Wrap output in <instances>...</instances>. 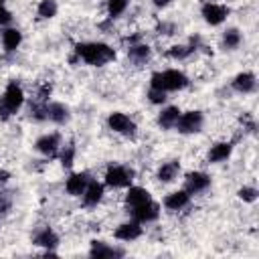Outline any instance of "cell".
Wrapping results in <instances>:
<instances>
[{
	"mask_svg": "<svg viewBox=\"0 0 259 259\" xmlns=\"http://www.w3.org/2000/svg\"><path fill=\"white\" fill-rule=\"evenodd\" d=\"M12 20V14L4 8V6H0V26H4V24H8Z\"/></svg>",
	"mask_w": 259,
	"mask_h": 259,
	"instance_id": "cell-32",
	"label": "cell"
},
{
	"mask_svg": "<svg viewBox=\"0 0 259 259\" xmlns=\"http://www.w3.org/2000/svg\"><path fill=\"white\" fill-rule=\"evenodd\" d=\"M194 49L192 47H184V45H174V47H170V51L166 53L170 59H186L190 53H192Z\"/></svg>",
	"mask_w": 259,
	"mask_h": 259,
	"instance_id": "cell-27",
	"label": "cell"
},
{
	"mask_svg": "<svg viewBox=\"0 0 259 259\" xmlns=\"http://www.w3.org/2000/svg\"><path fill=\"white\" fill-rule=\"evenodd\" d=\"M107 125H109L113 132L123 134V136H134V134H136V123H134L125 113H121V111H113V113H109V117H107Z\"/></svg>",
	"mask_w": 259,
	"mask_h": 259,
	"instance_id": "cell-6",
	"label": "cell"
},
{
	"mask_svg": "<svg viewBox=\"0 0 259 259\" xmlns=\"http://www.w3.org/2000/svg\"><path fill=\"white\" fill-rule=\"evenodd\" d=\"M148 200H152V198H150V192L146 188H142V186H130L127 196H125V204H127L130 210L136 208V206H140V204H144V202H148Z\"/></svg>",
	"mask_w": 259,
	"mask_h": 259,
	"instance_id": "cell-14",
	"label": "cell"
},
{
	"mask_svg": "<svg viewBox=\"0 0 259 259\" xmlns=\"http://www.w3.org/2000/svg\"><path fill=\"white\" fill-rule=\"evenodd\" d=\"M34 146H36V150H38L40 154H45V156H55V154L59 152L61 140H59L57 134H47V136H40Z\"/></svg>",
	"mask_w": 259,
	"mask_h": 259,
	"instance_id": "cell-11",
	"label": "cell"
},
{
	"mask_svg": "<svg viewBox=\"0 0 259 259\" xmlns=\"http://www.w3.org/2000/svg\"><path fill=\"white\" fill-rule=\"evenodd\" d=\"M2 4H4V0H0V6H2Z\"/></svg>",
	"mask_w": 259,
	"mask_h": 259,
	"instance_id": "cell-35",
	"label": "cell"
},
{
	"mask_svg": "<svg viewBox=\"0 0 259 259\" xmlns=\"http://www.w3.org/2000/svg\"><path fill=\"white\" fill-rule=\"evenodd\" d=\"M36 12L40 18H53L57 14V2L55 0H40Z\"/></svg>",
	"mask_w": 259,
	"mask_h": 259,
	"instance_id": "cell-25",
	"label": "cell"
},
{
	"mask_svg": "<svg viewBox=\"0 0 259 259\" xmlns=\"http://www.w3.org/2000/svg\"><path fill=\"white\" fill-rule=\"evenodd\" d=\"M8 176H10V174H8L6 170H0V184H4V182L8 180Z\"/></svg>",
	"mask_w": 259,
	"mask_h": 259,
	"instance_id": "cell-34",
	"label": "cell"
},
{
	"mask_svg": "<svg viewBox=\"0 0 259 259\" xmlns=\"http://www.w3.org/2000/svg\"><path fill=\"white\" fill-rule=\"evenodd\" d=\"M24 103V93L22 87L18 83H8L2 99H0V119H8L10 115H14Z\"/></svg>",
	"mask_w": 259,
	"mask_h": 259,
	"instance_id": "cell-3",
	"label": "cell"
},
{
	"mask_svg": "<svg viewBox=\"0 0 259 259\" xmlns=\"http://www.w3.org/2000/svg\"><path fill=\"white\" fill-rule=\"evenodd\" d=\"M239 198L241 200H245V202H255L257 200V190L253 188V186H243V188H239Z\"/></svg>",
	"mask_w": 259,
	"mask_h": 259,
	"instance_id": "cell-29",
	"label": "cell"
},
{
	"mask_svg": "<svg viewBox=\"0 0 259 259\" xmlns=\"http://www.w3.org/2000/svg\"><path fill=\"white\" fill-rule=\"evenodd\" d=\"M47 119L55 123H65L69 119V107L65 103H47Z\"/></svg>",
	"mask_w": 259,
	"mask_h": 259,
	"instance_id": "cell-18",
	"label": "cell"
},
{
	"mask_svg": "<svg viewBox=\"0 0 259 259\" xmlns=\"http://www.w3.org/2000/svg\"><path fill=\"white\" fill-rule=\"evenodd\" d=\"M132 180H134V170H130L125 166H109L105 172V184L113 186V188L130 186Z\"/></svg>",
	"mask_w": 259,
	"mask_h": 259,
	"instance_id": "cell-4",
	"label": "cell"
},
{
	"mask_svg": "<svg viewBox=\"0 0 259 259\" xmlns=\"http://www.w3.org/2000/svg\"><path fill=\"white\" fill-rule=\"evenodd\" d=\"M178 117H180V109H178V107H174V105H172V107H166V109H162V113L158 115V125L164 127V130H170V127L176 125Z\"/></svg>",
	"mask_w": 259,
	"mask_h": 259,
	"instance_id": "cell-20",
	"label": "cell"
},
{
	"mask_svg": "<svg viewBox=\"0 0 259 259\" xmlns=\"http://www.w3.org/2000/svg\"><path fill=\"white\" fill-rule=\"evenodd\" d=\"M231 150L233 146L229 142H221V144H214L208 152V160L210 162H225L229 156H231Z\"/></svg>",
	"mask_w": 259,
	"mask_h": 259,
	"instance_id": "cell-22",
	"label": "cell"
},
{
	"mask_svg": "<svg viewBox=\"0 0 259 259\" xmlns=\"http://www.w3.org/2000/svg\"><path fill=\"white\" fill-rule=\"evenodd\" d=\"M233 89L239 91V93H251L255 89V75L245 71V73H239L235 79H233Z\"/></svg>",
	"mask_w": 259,
	"mask_h": 259,
	"instance_id": "cell-17",
	"label": "cell"
},
{
	"mask_svg": "<svg viewBox=\"0 0 259 259\" xmlns=\"http://www.w3.org/2000/svg\"><path fill=\"white\" fill-rule=\"evenodd\" d=\"M132 214H134V219L138 223H152V221H156L160 217V206L154 200H148V202L132 208Z\"/></svg>",
	"mask_w": 259,
	"mask_h": 259,
	"instance_id": "cell-7",
	"label": "cell"
},
{
	"mask_svg": "<svg viewBox=\"0 0 259 259\" xmlns=\"http://www.w3.org/2000/svg\"><path fill=\"white\" fill-rule=\"evenodd\" d=\"M115 239H119V241H136L140 235H142V227H140V223L138 221H134V223H123V225H119L117 229H115Z\"/></svg>",
	"mask_w": 259,
	"mask_h": 259,
	"instance_id": "cell-13",
	"label": "cell"
},
{
	"mask_svg": "<svg viewBox=\"0 0 259 259\" xmlns=\"http://www.w3.org/2000/svg\"><path fill=\"white\" fill-rule=\"evenodd\" d=\"M73 158H75V148L73 146H65V150L61 152V164L65 168H69L73 164Z\"/></svg>",
	"mask_w": 259,
	"mask_h": 259,
	"instance_id": "cell-30",
	"label": "cell"
},
{
	"mask_svg": "<svg viewBox=\"0 0 259 259\" xmlns=\"http://www.w3.org/2000/svg\"><path fill=\"white\" fill-rule=\"evenodd\" d=\"M180 134H196L202 127V113L200 111H186L180 113L176 125H174Z\"/></svg>",
	"mask_w": 259,
	"mask_h": 259,
	"instance_id": "cell-5",
	"label": "cell"
},
{
	"mask_svg": "<svg viewBox=\"0 0 259 259\" xmlns=\"http://www.w3.org/2000/svg\"><path fill=\"white\" fill-rule=\"evenodd\" d=\"M89 255L91 257H97V259H101V257H121L123 251L121 249H115V247H109L103 241H93L91 243V249H89Z\"/></svg>",
	"mask_w": 259,
	"mask_h": 259,
	"instance_id": "cell-16",
	"label": "cell"
},
{
	"mask_svg": "<svg viewBox=\"0 0 259 259\" xmlns=\"http://www.w3.org/2000/svg\"><path fill=\"white\" fill-rule=\"evenodd\" d=\"M75 53L79 59H83L87 65H105L115 59V51L103 42H81L75 47Z\"/></svg>",
	"mask_w": 259,
	"mask_h": 259,
	"instance_id": "cell-1",
	"label": "cell"
},
{
	"mask_svg": "<svg viewBox=\"0 0 259 259\" xmlns=\"http://www.w3.org/2000/svg\"><path fill=\"white\" fill-rule=\"evenodd\" d=\"M223 45L227 49H237L241 45V32L237 28H229L225 34H223Z\"/></svg>",
	"mask_w": 259,
	"mask_h": 259,
	"instance_id": "cell-26",
	"label": "cell"
},
{
	"mask_svg": "<svg viewBox=\"0 0 259 259\" xmlns=\"http://www.w3.org/2000/svg\"><path fill=\"white\" fill-rule=\"evenodd\" d=\"M210 184V178L204 174V172H190L186 176V184H184V190L188 194H196V192H202L206 190Z\"/></svg>",
	"mask_w": 259,
	"mask_h": 259,
	"instance_id": "cell-9",
	"label": "cell"
},
{
	"mask_svg": "<svg viewBox=\"0 0 259 259\" xmlns=\"http://www.w3.org/2000/svg\"><path fill=\"white\" fill-rule=\"evenodd\" d=\"M188 85V77L182 71L168 69V71H158L150 77V87L162 89V91H178Z\"/></svg>",
	"mask_w": 259,
	"mask_h": 259,
	"instance_id": "cell-2",
	"label": "cell"
},
{
	"mask_svg": "<svg viewBox=\"0 0 259 259\" xmlns=\"http://www.w3.org/2000/svg\"><path fill=\"white\" fill-rule=\"evenodd\" d=\"M130 59L134 63H146L150 59V47L148 45H130V51H127Z\"/></svg>",
	"mask_w": 259,
	"mask_h": 259,
	"instance_id": "cell-24",
	"label": "cell"
},
{
	"mask_svg": "<svg viewBox=\"0 0 259 259\" xmlns=\"http://www.w3.org/2000/svg\"><path fill=\"white\" fill-rule=\"evenodd\" d=\"M148 97H150V101H152V103H164V101H166V91L150 87V91H148Z\"/></svg>",
	"mask_w": 259,
	"mask_h": 259,
	"instance_id": "cell-31",
	"label": "cell"
},
{
	"mask_svg": "<svg viewBox=\"0 0 259 259\" xmlns=\"http://www.w3.org/2000/svg\"><path fill=\"white\" fill-rule=\"evenodd\" d=\"M227 14H229V8L223 6V4L206 2V4L202 6V16H204V20H206L208 24H212V26L221 24V22L227 18Z\"/></svg>",
	"mask_w": 259,
	"mask_h": 259,
	"instance_id": "cell-8",
	"label": "cell"
},
{
	"mask_svg": "<svg viewBox=\"0 0 259 259\" xmlns=\"http://www.w3.org/2000/svg\"><path fill=\"white\" fill-rule=\"evenodd\" d=\"M81 196H83V204L85 206H97V202L103 198V184L89 178V182H87V186H85Z\"/></svg>",
	"mask_w": 259,
	"mask_h": 259,
	"instance_id": "cell-10",
	"label": "cell"
},
{
	"mask_svg": "<svg viewBox=\"0 0 259 259\" xmlns=\"http://www.w3.org/2000/svg\"><path fill=\"white\" fill-rule=\"evenodd\" d=\"M125 8H127V0H109V2H107V12H109L111 18L119 16Z\"/></svg>",
	"mask_w": 259,
	"mask_h": 259,
	"instance_id": "cell-28",
	"label": "cell"
},
{
	"mask_svg": "<svg viewBox=\"0 0 259 259\" xmlns=\"http://www.w3.org/2000/svg\"><path fill=\"white\" fill-rule=\"evenodd\" d=\"M20 42H22V34H20L18 28H6V30L2 32V45H4V49H6L8 53L16 51V49L20 47Z\"/></svg>",
	"mask_w": 259,
	"mask_h": 259,
	"instance_id": "cell-19",
	"label": "cell"
},
{
	"mask_svg": "<svg viewBox=\"0 0 259 259\" xmlns=\"http://www.w3.org/2000/svg\"><path fill=\"white\" fill-rule=\"evenodd\" d=\"M154 2V6H158V8H162V6H168L172 0H152Z\"/></svg>",
	"mask_w": 259,
	"mask_h": 259,
	"instance_id": "cell-33",
	"label": "cell"
},
{
	"mask_svg": "<svg viewBox=\"0 0 259 259\" xmlns=\"http://www.w3.org/2000/svg\"><path fill=\"white\" fill-rule=\"evenodd\" d=\"M34 245H40V247H47V249H53V247H57V243H59V237L55 235V231L53 229H42V231H38L36 235H34Z\"/></svg>",
	"mask_w": 259,
	"mask_h": 259,
	"instance_id": "cell-21",
	"label": "cell"
},
{
	"mask_svg": "<svg viewBox=\"0 0 259 259\" xmlns=\"http://www.w3.org/2000/svg\"><path fill=\"white\" fill-rule=\"evenodd\" d=\"M178 172H180V164H178L176 160L166 162V164H162L160 170H158V180H160V182H172V180L178 176Z\"/></svg>",
	"mask_w": 259,
	"mask_h": 259,
	"instance_id": "cell-23",
	"label": "cell"
},
{
	"mask_svg": "<svg viewBox=\"0 0 259 259\" xmlns=\"http://www.w3.org/2000/svg\"><path fill=\"white\" fill-rule=\"evenodd\" d=\"M188 200H190V194L186 190H176V192H170L164 198V206L168 210H180V208H184L188 204Z\"/></svg>",
	"mask_w": 259,
	"mask_h": 259,
	"instance_id": "cell-15",
	"label": "cell"
},
{
	"mask_svg": "<svg viewBox=\"0 0 259 259\" xmlns=\"http://www.w3.org/2000/svg\"><path fill=\"white\" fill-rule=\"evenodd\" d=\"M87 182H89V174H87V172H77V174H71V176L67 178L65 188H67L69 194L81 196L83 190H85V186H87Z\"/></svg>",
	"mask_w": 259,
	"mask_h": 259,
	"instance_id": "cell-12",
	"label": "cell"
}]
</instances>
